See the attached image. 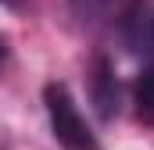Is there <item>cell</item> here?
<instances>
[{
	"label": "cell",
	"instance_id": "obj_1",
	"mask_svg": "<svg viewBox=\"0 0 154 150\" xmlns=\"http://www.w3.org/2000/svg\"><path fill=\"white\" fill-rule=\"evenodd\" d=\"M122 43L143 61L133 82V104L140 122L154 125V0H136L122 18Z\"/></svg>",
	"mask_w": 154,
	"mask_h": 150
},
{
	"label": "cell",
	"instance_id": "obj_2",
	"mask_svg": "<svg viewBox=\"0 0 154 150\" xmlns=\"http://www.w3.org/2000/svg\"><path fill=\"white\" fill-rule=\"evenodd\" d=\"M43 107H47V118H50V132L54 140L65 150H100L97 143V132L90 129L86 114L79 111L75 97L65 82H47L43 89Z\"/></svg>",
	"mask_w": 154,
	"mask_h": 150
},
{
	"label": "cell",
	"instance_id": "obj_3",
	"mask_svg": "<svg viewBox=\"0 0 154 150\" xmlns=\"http://www.w3.org/2000/svg\"><path fill=\"white\" fill-rule=\"evenodd\" d=\"M93 104H97V111L104 118H111L118 111V82L111 75V68H108V61H97V72H93Z\"/></svg>",
	"mask_w": 154,
	"mask_h": 150
},
{
	"label": "cell",
	"instance_id": "obj_4",
	"mask_svg": "<svg viewBox=\"0 0 154 150\" xmlns=\"http://www.w3.org/2000/svg\"><path fill=\"white\" fill-rule=\"evenodd\" d=\"M72 7H75L82 18H93V14L108 11V7H111V0H72Z\"/></svg>",
	"mask_w": 154,
	"mask_h": 150
},
{
	"label": "cell",
	"instance_id": "obj_5",
	"mask_svg": "<svg viewBox=\"0 0 154 150\" xmlns=\"http://www.w3.org/2000/svg\"><path fill=\"white\" fill-rule=\"evenodd\" d=\"M4 54H7V43H4V39H0V61H4Z\"/></svg>",
	"mask_w": 154,
	"mask_h": 150
},
{
	"label": "cell",
	"instance_id": "obj_6",
	"mask_svg": "<svg viewBox=\"0 0 154 150\" xmlns=\"http://www.w3.org/2000/svg\"><path fill=\"white\" fill-rule=\"evenodd\" d=\"M0 4H18V0H0Z\"/></svg>",
	"mask_w": 154,
	"mask_h": 150
}]
</instances>
